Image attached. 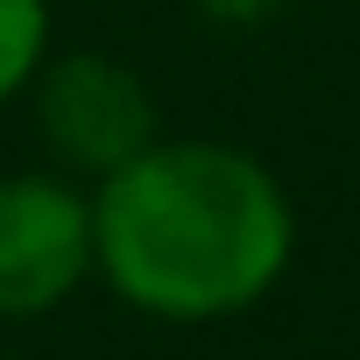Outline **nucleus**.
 Listing matches in <instances>:
<instances>
[{"label": "nucleus", "mask_w": 360, "mask_h": 360, "mask_svg": "<svg viewBox=\"0 0 360 360\" xmlns=\"http://www.w3.org/2000/svg\"><path fill=\"white\" fill-rule=\"evenodd\" d=\"M99 276L155 318L198 325L269 297L297 248L283 184L226 141H148L99 176L92 198Z\"/></svg>", "instance_id": "nucleus-1"}, {"label": "nucleus", "mask_w": 360, "mask_h": 360, "mask_svg": "<svg viewBox=\"0 0 360 360\" xmlns=\"http://www.w3.org/2000/svg\"><path fill=\"white\" fill-rule=\"evenodd\" d=\"M99 269L92 198L57 176H0V318H36Z\"/></svg>", "instance_id": "nucleus-2"}, {"label": "nucleus", "mask_w": 360, "mask_h": 360, "mask_svg": "<svg viewBox=\"0 0 360 360\" xmlns=\"http://www.w3.org/2000/svg\"><path fill=\"white\" fill-rule=\"evenodd\" d=\"M36 120H43V141L71 169H92V176H113L155 141L148 85L127 64L92 57V50H71L36 71Z\"/></svg>", "instance_id": "nucleus-3"}, {"label": "nucleus", "mask_w": 360, "mask_h": 360, "mask_svg": "<svg viewBox=\"0 0 360 360\" xmlns=\"http://www.w3.org/2000/svg\"><path fill=\"white\" fill-rule=\"evenodd\" d=\"M43 50H50V8L43 0H0V99L36 85Z\"/></svg>", "instance_id": "nucleus-4"}, {"label": "nucleus", "mask_w": 360, "mask_h": 360, "mask_svg": "<svg viewBox=\"0 0 360 360\" xmlns=\"http://www.w3.org/2000/svg\"><path fill=\"white\" fill-rule=\"evenodd\" d=\"M198 8H205L212 22H262V15L283 8V0H198Z\"/></svg>", "instance_id": "nucleus-5"}]
</instances>
